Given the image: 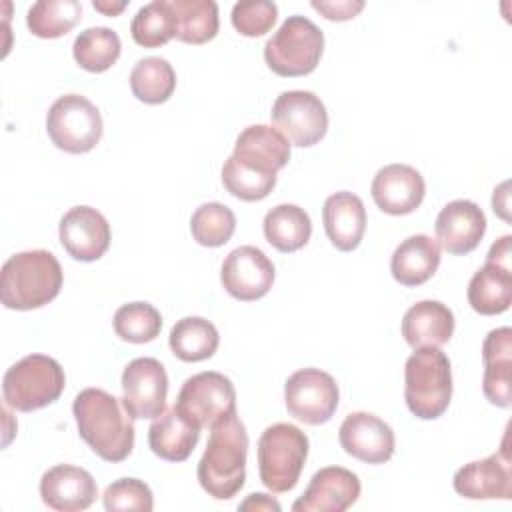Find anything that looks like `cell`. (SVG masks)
<instances>
[{"label":"cell","instance_id":"obj_34","mask_svg":"<svg viewBox=\"0 0 512 512\" xmlns=\"http://www.w3.org/2000/svg\"><path fill=\"white\" fill-rule=\"evenodd\" d=\"M178 16L176 38L186 44H204L218 34V6L212 0H172Z\"/></svg>","mask_w":512,"mask_h":512},{"label":"cell","instance_id":"obj_12","mask_svg":"<svg viewBox=\"0 0 512 512\" xmlns=\"http://www.w3.org/2000/svg\"><path fill=\"white\" fill-rule=\"evenodd\" d=\"M270 118L288 142L308 148L320 142L328 130V112L322 100L308 90H286L272 104Z\"/></svg>","mask_w":512,"mask_h":512},{"label":"cell","instance_id":"obj_29","mask_svg":"<svg viewBox=\"0 0 512 512\" xmlns=\"http://www.w3.org/2000/svg\"><path fill=\"white\" fill-rule=\"evenodd\" d=\"M168 344L178 360L202 362L214 356L220 344V336L210 320L200 316H186L172 326Z\"/></svg>","mask_w":512,"mask_h":512},{"label":"cell","instance_id":"obj_9","mask_svg":"<svg viewBox=\"0 0 512 512\" xmlns=\"http://www.w3.org/2000/svg\"><path fill=\"white\" fill-rule=\"evenodd\" d=\"M174 408L194 428H212L236 412V388L220 372H198L184 380Z\"/></svg>","mask_w":512,"mask_h":512},{"label":"cell","instance_id":"obj_24","mask_svg":"<svg viewBox=\"0 0 512 512\" xmlns=\"http://www.w3.org/2000/svg\"><path fill=\"white\" fill-rule=\"evenodd\" d=\"M322 222L332 246L342 252H352L362 242L366 230V208L360 196L342 190L326 198Z\"/></svg>","mask_w":512,"mask_h":512},{"label":"cell","instance_id":"obj_36","mask_svg":"<svg viewBox=\"0 0 512 512\" xmlns=\"http://www.w3.org/2000/svg\"><path fill=\"white\" fill-rule=\"evenodd\" d=\"M162 328L160 312L148 302H128L114 312V332L126 342H152Z\"/></svg>","mask_w":512,"mask_h":512},{"label":"cell","instance_id":"obj_39","mask_svg":"<svg viewBox=\"0 0 512 512\" xmlns=\"http://www.w3.org/2000/svg\"><path fill=\"white\" fill-rule=\"evenodd\" d=\"M230 18L242 36L256 38L272 30L278 18V6L268 0H244L234 4Z\"/></svg>","mask_w":512,"mask_h":512},{"label":"cell","instance_id":"obj_26","mask_svg":"<svg viewBox=\"0 0 512 512\" xmlns=\"http://www.w3.org/2000/svg\"><path fill=\"white\" fill-rule=\"evenodd\" d=\"M440 258L436 240L426 234H414L396 246L390 258V272L402 286H420L436 274Z\"/></svg>","mask_w":512,"mask_h":512},{"label":"cell","instance_id":"obj_41","mask_svg":"<svg viewBox=\"0 0 512 512\" xmlns=\"http://www.w3.org/2000/svg\"><path fill=\"white\" fill-rule=\"evenodd\" d=\"M240 510H274V512H280V504L274 500V498H270L268 494H260V492H256V494H250L240 506H238Z\"/></svg>","mask_w":512,"mask_h":512},{"label":"cell","instance_id":"obj_42","mask_svg":"<svg viewBox=\"0 0 512 512\" xmlns=\"http://www.w3.org/2000/svg\"><path fill=\"white\" fill-rule=\"evenodd\" d=\"M92 6H94L96 10H100V12H104L106 16H116L118 12H122V10L126 8V2H116V4L112 2V4H110V2H96V0H94Z\"/></svg>","mask_w":512,"mask_h":512},{"label":"cell","instance_id":"obj_15","mask_svg":"<svg viewBox=\"0 0 512 512\" xmlns=\"http://www.w3.org/2000/svg\"><path fill=\"white\" fill-rule=\"evenodd\" d=\"M454 490L468 500H510L512 498V462L506 448L464 464L452 480Z\"/></svg>","mask_w":512,"mask_h":512},{"label":"cell","instance_id":"obj_13","mask_svg":"<svg viewBox=\"0 0 512 512\" xmlns=\"http://www.w3.org/2000/svg\"><path fill=\"white\" fill-rule=\"evenodd\" d=\"M168 376L160 360L134 358L122 372V406L132 420L156 418L166 410Z\"/></svg>","mask_w":512,"mask_h":512},{"label":"cell","instance_id":"obj_25","mask_svg":"<svg viewBox=\"0 0 512 512\" xmlns=\"http://www.w3.org/2000/svg\"><path fill=\"white\" fill-rule=\"evenodd\" d=\"M454 334V314L438 300L410 306L402 318V336L414 348H440Z\"/></svg>","mask_w":512,"mask_h":512},{"label":"cell","instance_id":"obj_6","mask_svg":"<svg viewBox=\"0 0 512 512\" xmlns=\"http://www.w3.org/2000/svg\"><path fill=\"white\" fill-rule=\"evenodd\" d=\"M64 386V368L54 358L28 354L12 364L4 374V404L18 412L40 410L56 402L64 392Z\"/></svg>","mask_w":512,"mask_h":512},{"label":"cell","instance_id":"obj_5","mask_svg":"<svg viewBox=\"0 0 512 512\" xmlns=\"http://www.w3.org/2000/svg\"><path fill=\"white\" fill-rule=\"evenodd\" d=\"M308 436L294 424L268 426L258 440V472L262 484L276 492H288L298 484L308 458Z\"/></svg>","mask_w":512,"mask_h":512},{"label":"cell","instance_id":"obj_21","mask_svg":"<svg viewBox=\"0 0 512 512\" xmlns=\"http://www.w3.org/2000/svg\"><path fill=\"white\" fill-rule=\"evenodd\" d=\"M98 486L92 474L72 464H58L40 478L42 502L58 512H78L92 506Z\"/></svg>","mask_w":512,"mask_h":512},{"label":"cell","instance_id":"obj_28","mask_svg":"<svg viewBox=\"0 0 512 512\" xmlns=\"http://www.w3.org/2000/svg\"><path fill=\"white\" fill-rule=\"evenodd\" d=\"M262 230L270 246L278 252L290 254L308 244L312 222L304 208L296 204H278L266 212Z\"/></svg>","mask_w":512,"mask_h":512},{"label":"cell","instance_id":"obj_32","mask_svg":"<svg viewBox=\"0 0 512 512\" xmlns=\"http://www.w3.org/2000/svg\"><path fill=\"white\" fill-rule=\"evenodd\" d=\"M130 88L140 102L162 104L174 94L176 72L166 58H142L134 64L130 72Z\"/></svg>","mask_w":512,"mask_h":512},{"label":"cell","instance_id":"obj_38","mask_svg":"<svg viewBox=\"0 0 512 512\" xmlns=\"http://www.w3.org/2000/svg\"><path fill=\"white\" fill-rule=\"evenodd\" d=\"M102 502L108 512H116V510L150 512L154 508L150 486L138 478H120L112 482L110 486H106L102 494Z\"/></svg>","mask_w":512,"mask_h":512},{"label":"cell","instance_id":"obj_35","mask_svg":"<svg viewBox=\"0 0 512 512\" xmlns=\"http://www.w3.org/2000/svg\"><path fill=\"white\" fill-rule=\"evenodd\" d=\"M236 230L234 212L222 202H206L198 206L190 218L192 238L206 248L224 246Z\"/></svg>","mask_w":512,"mask_h":512},{"label":"cell","instance_id":"obj_7","mask_svg":"<svg viewBox=\"0 0 512 512\" xmlns=\"http://www.w3.org/2000/svg\"><path fill=\"white\" fill-rule=\"evenodd\" d=\"M324 34L306 16H288L282 26L264 44L268 68L284 78L306 76L314 72L322 58Z\"/></svg>","mask_w":512,"mask_h":512},{"label":"cell","instance_id":"obj_31","mask_svg":"<svg viewBox=\"0 0 512 512\" xmlns=\"http://www.w3.org/2000/svg\"><path fill=\"white\" fill-rule=\"evenodd\" d=\"M122 50L120 36L106 26H92L82 30L72 46L74 60L86 72H106L116 64Z\"/></svg>","mask_w":512,"mask_h":512},{"label":"cell","instance_id":"obj_20","mask_svg":"<svg viewBox=\"0 0 512 512\" xmlns=\"http://www.w3.org/2000/svg\"><path fill=\"white\" fill-rule=\"evenodd\" d=\"M370 194L382 212L404 216L422 204L426 182L422 174L408 164H388L376 172Z\"/></svg>","mask_w":512,"mask_h":512},{"label":"cell","instance_id":"obj_2","mask_svg":"<svg viewBox=\"0 0 512 512\" xmlns=\"http://www.w3.org/2000/svg\"><path fill=\"white\" fill-rule=\"evenodd\" d=\"M248 432L236 412L210 428L206 450L198 462V482L216 500H230L246 480Z\"/></svg>","mask_w":512,"mask_h":512},{"label":"cell","instance_id":"obj_22","mask_svg":"<svg viewBox=\"0 0 512 512\" xmlns=\"http://www.w3.org/2000/svg\"><path fill=\"white\" fill-rule=\"evenodd\" d=\"M434 230L438 244L448 254H468L486 232V216L472 200H452L436 216Z\"/></svg>","mask_w":512,"mask_h":512},{"label":"cell","instance_id":"obj_33","mask_svg":"<svg viewBox=\"0 0 512 512\" xmlns=\"http://www.w3.org/2000/svg\"><path fill=\"white\" fill-rule=\"evenodd\" d=\"M82 18V4L76 0H40L28 8L26 26L38 38H60Z\"/></svg>","mask_w":512,"mask_h":512},{"label":"cell","instance_id":"obj_1","mask_svg":"<svg viewBox=\"0 0 512 512\" xmlns=\"http://www.w3.org/2000/svg\"><path fill=\"white\" fill-rule=\"evenodd\" d=\"M122 408V402L102 388H84L72 404L80 438L106 462H122L134 448V424Z\"/></svg>","mask_w":512,"mask_h":512},{"label":"cell","instance_id":"obj_37","mask_svg":"<svg viewBox=\"0 0 512 512\" xmlns=\"http://www.w3.org/2000/svg\"><path fill=\"white\" fill-rule=\"evenodd\" d=\"M222 184L238 200L258 202L264 200L276 186V176H264L240 166L232 156L222 166Z\"/></svg>","mask_w":512,"mask_h":512},{"label":"cell","instance_id":"obj_27","mask_svg":"<svg viewBox=\"0 0 512 512\" xmlns=\"http://www.w3.org/2000/svg\"><path fill=\"white\" fill-rule=\"evenodd\" d=\"M200 430L188 424L172 406L164 410L148 428L150 450L168 462H184L196 448Z\"/></svg>","mask_w":512,"mask_h":512},{"label":"cell","instance_id":"obj_14","mask_svg":"<svg viewBox=\"0 0 512 512\" xmlns=\"http://www.w3.org/2000/svg\"><path fill=\"white\" fill-rule=\"evenodd\" d=\"M274 264L256 246H238L222 262L220 282L224 290L242 302L266 296L274 284Z\"/></svg>","mask_w":512,"mask_h":512},{"label":"cell","instance_id":"obj_23","mask_svg":"<svg viewBox=\"0 0 512 512\" xmlns=\"http://www.w3.org/2000/svg\"><path fill=\"white\" fill-rule=\"evenodd\" d=\"M482 392L498 408H510V370H512V330L508 326L490 330L482 342Z\"/></svg>","mask_w":512,"mask_h":512},{"label":"cell","instance_id":"obj_11","mask_svg":"<svg viewBox=\"0 0 512 512\" xmlns=\"http://www.w3.org/2000/svg\"><path fill=\"white\" fill-rule=\"evenodd\" d=\"M510 242L506 234L496 240L486 256V264L476 270L468 282V304L482 316H496L510 308L512 302V268Z\"/></svg>","mask_w":512,"mask_h":512},{"label":"cell","instance_id":"obj_10","mask_svg":"<svg viewBox=\"0 0 512 512\" xmlns=\"http://www.w3.org/2000/svg\"><path fill=\"white\" fill-rule=\"evenodd\" d=\"M340 392L336 380L320 368H302L284 384L286 410L298 422L318 426L328 422L338 408Z\"/></svg>","mask_w":512,"mask_h":512},{"label":"cell","instance_id":"obj_8","mask_svg":"<svg viewBox=\"0 0 512 512\" xmlns=\"http://www.w3.org/2000/svg\"><path fill=\"white\" fill-rule=\"evenodd\" d=\"M52 144L68 154H86L102 138L100 110L82 94H64L46 114Z\"/></svg>","mask_w":512,"mask_h":512},{"label":"cell","instance_id":"obj_4","mask_svg":"<svg viewBox=\"0 0 512 512\" xmlns=\"http://www.w3.org/2000/svg\"><path fill=\"white\" fill-rule=\"evenodd\" d=\"M404 400L420 420L440 418L452 400V368L440 348H418L404 366Z\"/></svg>","mask_w":512,"mask_h":512},{"label":"cell","instance_id":"obj_19","mask_svg":"<svg viewBox=\"0 0 512 512\" xmlns=\"http://www.w3.org/2000/svg\"><path fill=\"white\" fill-rule=\"evenodd\" d=\"M232 158L252 172L276 176L290 160V142L274 126L252 124L238 134Z\"/></svg>","mask_w":512,"mask_h":512},{"label":"cell","instance_id":"obj_3","mask_svg":"<svg viewBox=\"0 0 512 512\" xmlns=\"http://www.w3.org/2000/svg\"><path fill=\"white\" fill-rule=\"evenodd\" d=\"M64 274L48 250H26L10 256L0 272V300L10 310H34L52 302Z\"/></svg>","mask_w":512,"mask_h":512},{"label":"cell","instance_id":"obj_18","mask_svg":"<svg viewBox=\"0 0 512 512\" xmlns=\"http://www.w3.org/2000/svg\"><path fill=\"white\" fill-rule=\"evenodd\" d=\"M358 476L342 466L320 468L304 494L292 504L294 512H344L360 496Z\"/></svg>","mask_w":512,"mask_h":512},{"label":"cell","instance_id":"obj_30","mask_svg":"<svg viewBox=\"0 0 512 512\" xmlns=\"http://www.w3.org/2000/svg\"><path fill=\"white\" fill-rule=\"evenodd\" d=\"M130 34L144 48H160L178 34V16L172 0L144 4L130 24Z\"/></svg>","mask_w":512,"mask_h":512},{"label":"cell","instance_id":"obj_17","mask_svg":"<svg viewBox=\"0 0 512 512\" xmlns=\"http://www.w3.org/2000/svg\"><path fill=\"white\" fill-rule=\"evenodd\" d=\"M58 236L74 260L94 262L110 246V224L96 208L74 206L60 218Z\"/></svg>","mask_w":512,"mask_h":512},{"label":"cell","instance_id":"obj_16","mask_svg":"<svg viewBox=\"0 0 512 512\" xmlns=\"http://www.w3.org/2000/svg\"><path fill=\"white\" fill-rule=\"evenodd\" d=\"M338 440L346 454L366 464L388 462L396 448L392 428L370 412L348 414L340 424Z\"/></svg>","mask_w":512,"mask_h":512},{"label":"cell","instance_id":"obj_40","mask_svg":"<svg viewBox=\"0 0 512 512\" xmlns=\"http://www.w3.org/2000/svg\"><path fill=\"white\" fill-rule=\"evenodd\" d=\"M310 6L314 10H318L324 18L328 20H336V22H344V20H350L354 18L362 8H364V2L362 0H336V2H324V0H312Z\"/></svg>","mask_w":512,"mask_h":512}]
</instances>
